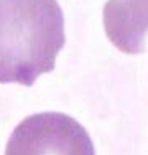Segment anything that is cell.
I'll return each instance as SVG.
<instances>
[{"label": "cell", "instance_id": "obj_3", "mask_svg": "<svg viewBox=\"0 0 148 155\" xmlns=\"http://www.w3.org/2000/svg\"><path fill=\"white\" fill-rule=\"evenodd\" d=\"M104 30L117 50L127 54L145 51L148 0H109L104 5Z\"/></svg>", "mask_w": 148, "mask_h": 155}, {"label": "cell", "instance_id": "obj_2", "mask_svg": "<svg viewBox=\"0 0 148 155\" xmlns=\"http://www.w3.org/2000/svg\"><path fill=\"white\" fill-rule=\"evenodd\" d=\"M5 155H95L87 130L63 112L28 116L13 129Z\"/></svg>", "mask_w": 148, "mask_h": 155}, {"label": "cell", "instance_id": "obj_1", "mask_svg": "<svg viewBox=\"0 0 148 155\" xmlns=\"http://www.w3.org/2000/svg\"><path fill=\"white\" fill-rule=\"evenodd\" d=\"M66 41L58 0H0V83L33 86Z\"/></svg>", "mask_w": 148, "mask_h": 155}]
</instances>
